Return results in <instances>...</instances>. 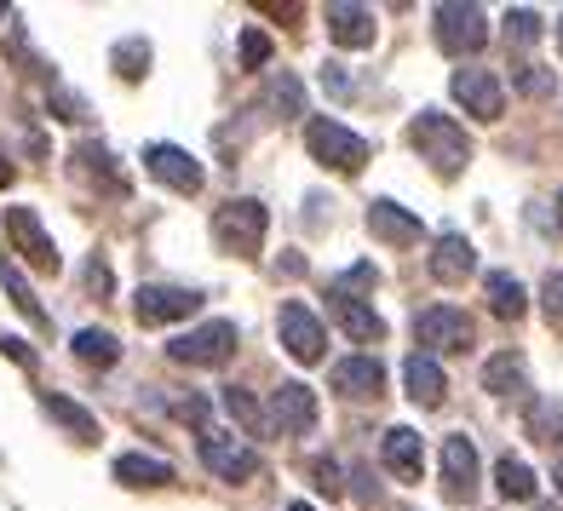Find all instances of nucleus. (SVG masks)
<instances>
[{
    "mask_svg": "<svg viewBox=\"0 0 563 511\" xmlns=\"http://www.w3.org/2000/svg\"><path fill=\"white\" fill-rule=\"evenodd\" d=\"M408 144L420 149V162H431V173L438 178H460L472 162V138H466V126H460L454 115L443 110H420L415 121H408Z\"/></svg>",
    "mask_w": 563,
    "mask_h": 511,
    "instance_id": "1",
    "label": "nucleus"
},
{
    "mask_svg": "<svg viewBox=\"0 0 563 511\" xmlns=\"http://www.w3.org/2000/svg\"><path fill=\"white\" fill-rule=\"evenodd\" d=\"M265 230H271V213H265V201H253V196H236L213 213V242L224 253H236V259H260Z\"/></svg>",
    "mask_w": 563,
    "mask_h": 511,
    "instance_id": "2",
    "label": "nucleus"
},
{
    "mask_svg": "<svg viewBox=\"0 0 563 511\" xmlns=\"http://www.w3.org/2000/svg\"><path fill=\"white\" fill-rule=\"evenodd\" d=\"M305 149H311L322 167H334V173H363L368 167V138L351 133V126H340V121H328V115L305 121Z\"/></svg>",
    "mask_w": 563,
    "mask_h": 511,
    "instance_id": "3",
    "label": "nucleus"
},
{
    "mask_svg": "<svg viewBox=\"0 0 563 511\" xmlns=\"http://www.w3.org/2000/svg\"><path fill=\"white\" fill-rule=\"evenodd\" d=\"M236 345H242L236 322H201V327H190V334L167 340V356L178 368H224L230 356H236Z\"/></svg>",
    "mask_w": 563,
    "mask_h": 511,
    "instance_id": "4",
    "label": "nucleus"
},
{
    "mask_svg": "<svg viewBox=\"0 0 563 511\" xmlns=\"http://www.w3.org/2000/svg\"><path fill=\"white\" fill-rule=\"evenodd\" d=\"M431 23H438V46L449 58L483 53V41H489V18H483V7H466V0H443Z\"/></svg>",
    "mask_w": 563,
    "mask_h": 511,
    "instance_id": "5",
    "label": "nucleus"
},
{
    "mask_svg": "<svg viewBox=\"0 0 563 511\" xmlns=\"http://www.w3.org/2000/svg\"><path fill=\"white\" fill-rule=\"evenodd\" d=\"M196 448H201V466H208L219 482H253L260 477V454H253L247 443H236L230 431H219V425H201L196 431Z\"/></svg>",
    "mask_w": 563,
    "mask_h": 511,
    "instance_id": "6",
    "label": "nucleus"
},
{
    "mask_svg": "<svg viewBox=\"0 0 563 511\" xmlns=\"http://www.w3.org/2000/svg\"><path fill=\"white\" fill-rule=\"evenodd\" d=\"M317 391L305 386V379H282V386L271 391V408H265V425L282 431V437H311L317 431Z\"/></svg>",
    "mask_w": 563,
    "mask_h": 511,
    "instance_id": "7",
    "label": "nucleus"
},
{
    "mask_svg": "<svg viewBox=\"0 0 563 511\" xmlns=\"http://www.w3.org/2000/svg\"><path fill=\"white\" fill-rule=\"evenodd\" d=\"M7 242L30 259L41 276H58L64 270V259H58V242L46 236V224H41V213L35 208H7Z\"/></svg>",
    "mask_w": 563,
    "mask_h": 511,
    "instance_id": "8",
    "label": "nucleus"
},
{
    "mask_svg": "<svg viewBox=\"0 0 563 511\" xmlns=\"http://www.w3.org/2000/svg\"><path fill=\"white\" fill-rule=\"evenodd\" d=\"M415 340L426 345V356H438V351H466L477 340V327L466 311H454V304H431V311L415 316Z\"/></svg>",
    "mask_w": 563,
    "mask_h": 511,
    "instance_id": "9",
    "label": "nucleus"
},
{
    "mask_svg": "<svg viewBox=\"0 0 563 511\" xmlns=\"http://www.w3.org/2000/svg\"><path fill=\"white\" fill-rule=\"evenodd\" d=\"M276 334H282V351L294 356V363H322L328 356V327L305 311V304H282V316H276Z\"/></svg>",
    "mask_w": 563,
    "mask_h": 511,
    "instance_id": "10",
    "label": "nucleus"
},
{
    "mask_svg": "<svg viewBox=\"0 0 563 511\" xmlns=\"http://www.w3.org/2000/svg\"><path fill=\"white\" fill-rule=\"evenodd\" d=\"M144 173L156 178V185L178 190V196H196L201 185H208L201 162L190 156V149H178V144H150V149H144Z\"/></svg>",
    "mask_w": 563,
    "mask_h": 511,
    "instance_id": "11",
    "label": "nucleus"
},
{
    "mask_svg": "<svg viewBox=\"0 0 563 511\" xmlns=\"http://www.w3.org/2000/svg\"><path fill=\"white\" fill-rule=\"evenodd\" d=\"M201 311V293L196 288H162V282H150L133 293V316L144 327H167V322H185Z\"/></svg>",
    "mask_w": 563,
    "mask_h": 511,
    "instance_id": "12",
    "label": "nucleus"
},
{
    "mask_svg": "<svg viewBox=\"0 0 563 511\" xmlns=\"http://www.w3.org/2000/svg\"><path fill=\"white\" fill-rule=\"evenodd\" d=\"M449 92H454L460 104H466V115H477V121H500V115H506V87H500L495 69H454Z\"/></svg>",
    "mask_w": 563,
    "mask_h": 511,
    "instance_id": "13",
    "label": "nucleus"
},
{
    "mask_svg": "<svg viewBox=\"0 0 563 511\" xmlns=\"http://www.w3.org/2000/svg\"><path fill=\"white\" fill-rule=\"evenodd\" d=\"M477 495V448L466 431H454V437H443V500L466 506Z\"/></svg>",
    "mask_w": 563,
    "mask_h": 511,
    "instance_id": "14",
    "label": "nucleus"
},
{
    "mask_svg": "<svg viewBox=\"0 0 563 511\" xmlns=\"http://www.w3.org/2000/svg\"><path fill=\"white\" fill-rule=\"evenodd\" d=\"M69 173L81 178V185H92V190H104V196H126V173L115 167V156L104 144H75L69 149Z\"/></svg>",
    "mask_w": 563,
    "mask_h": 511,
    "instance_id": "15",
    "label": "nucleus"
},
{
    "mask_svg": "<svg viewBox=\"0 0 563 511\" xmlns=\"http://www.w3.org/2000/svg\"><path fill=\"white\" fill-rule=\"evenodd\" d=\"M328 316H334L345 327V340H356V345H379V340H386V322H379L374 304H363L356 293L328 288Z\"/></svg>",
    "mask_w": 563,
    "mask_h": 511,
    "instance_id": "16",
    "label": "nucleus"
},
{
    "mask_svg": "<svg viewBox=\"0 0 563 511\" xmlns=\"http://www.w3.org/2000/svg\"><path fill=\"white\" fill-rule=\"evenodd\" d=\"M379 459H386V471H391L397 482H420V471H426L420 431H415V425H391L386 443H379Z\"/></svg>",
    "mask_w": 563,
    "mask_h": 511,
    "instance_id": "17",
    "label": "nucleus"
},
{
    "mask_svg": "<svg viewBox=\"0 0 563 511\" xmlns=\"http://www.w3.org/2000/svg\"><path fill=\"white\" fill-rule=\"evenodd\" d=\"M328 386L351 402H368V397L386 391V368H379L374 356H345V363H334V374H328Z\"/></svg>",
    "mask_w": 563,
    "mask_h": 511,
    "instance_id": "18",
    "label": "nucleus"
},
{
    "mask_svg": "<svg viewBox=\"0 0 563 511\" xmlns=\"http://www.w3.org/2000/svg\"><path fill=\"white\" fill-rule=\"evenodd\" d=\"M402 386H408V397H415L420 408H443V397H449V374H443L438 356L415 351V356L402 363Z\"/></svg>",
    "mask_w": 563,
    "mask_h": 511,
    "instance_id": "19",
    "label": "nucleus"
},
{
    "mask_svg": "<svg viewBox=\"0 0 563 511\" xmlns=\"http://www.w3.org/2000/svg\"><path fill=\"white\" fill-rule=\"evenodd\" d=\"M472 270H477V247H472L466 236H460V230L438 236V247H431V276H438L443 288H460Z\"/></svg>",
    "mask_w": 563,
    "mask_h": 511,
    "instance_id": "20",
    "label": "nucleus"
},
{
    "mask_svg": "<svg viewBox=\"0 0 563 511\" xmlns=\"http://www.w3.org/2000/svg\"><path fill=\"white\" fill-rule=\"evenodd\" d=\"M374 12L368 7H356V0H334L328 7V35H334L340 46H351V53H363V46H374Z\"/></svg>",
    "mask_w": 563,
    "mask_h": 511,
    "instance_id": "21",
    "label": "nucleus"
},
{
    "mask_svg": "<svg viewBox=\"0 0 563 511\" xmlns=\"http://www.w3.org/2000/svg\"><path fill=\"white\" fill-rule=\"evenodd\" d=\"M368 230H374V242H386V247H415L420 242V219L397 208V201H368Z\"/></svg>",
    "mask_w": 563,
    "mask_h": 511,
    "instance_id": "22",
    "label": "nucleus"
},
{
    "mask_svg": "<svg viewBox=\"0 0 563 511\" xmlns=\"http://www.w3.org/2000/svg\"><path fill=\"white\" fill-rule=\"evenodd\" d=\"M41 414L53 420V425H64L69 437H75V443H87V448H92L98 437H104V431H98V420L87 414V408H81V402H69V397H58V391H46V397H41Z\"/></svg>",
    "mask_w": 563,
    "mask_h": 511,
    "instance_id": "23",
    "label": "nucleus"
},
{
    "mask_svg": "<svg viewBox=\"0 0 563 511\" xmlns=\"http://www.w3.org/2000/svg\"><path fill=\"white\" fill-rule=\"evenodd\" d=\"M483 293H489V311L500 322H518L529 311V293H523V282L511 270H489V276H483Z\"/></svg>",
    "mask_w": 563,
    "mask_h": 511,
    "instance_id": "24",
    "label": "nucleus"
},
{
    "mask_svg": "<svg viewBox=\"0 0 563 511\" xmlns=\"http://www.w3.org/2000/svg\"><path fill=\"white\" fill-rule=\"evenodd\" d=\"M115 482H126V489H167L173 466L156 459V454H121L115 459Z\"/></svg>",
    "mask_w": 563,
    "mask_h": 511,
    "instance_id": "25",
    "label": "nucleus"
},
{
    "mask_svg": "<svg viewBox=\"0 0 563 511\" xmlns=\"http://www.w3.org/2000/svg\"><path fill=\"white\" fill-rule=\"evenodd\" d=\"M483 386H489L495 397H523L529 391V368H523V356L518 351H500L483 363Z\"/></svg>",
    "mask_w": 563,
    "mask_h": 511,
    "instance_id": "26",
    "label": "nucleus"
},
{
    "mask_svg": "<svg viewBox=\"0 0 563 511\" xmlns=\"http://www.w3.org/2000/svg\"><path fill=\"white\" fill-rule=\"evenodd\" d=\"M0 288H7V299L18 304V316H30V327H41V334L53 327V316H46V304L35 299V288L23 282V270H18L12 259H0Z\"/></svg>",
    "mask_w": 563,
    "mask_h": 511,
    "instance_id": "27",
    "label": "nucleus"
},
{
    "mask_svg": "<svg viewBox=\"0 0 563 511\" xmlns=\"http://www.w3.org/2000/svg\"><path fill=\"white\" fill-rule=\"evenodd\" d=\"M69 345H75V356H81L87 368H115V363H121V340L104 334V327H81Z\"/></svg>",
    "mask_w": 563,
    "mask_h": 511,
    "instance_id": "28",
    "label": "nucleus"
},
{
    "mask_svg": "<svg viewBox=\"0 0 563 511\" xmlns=\"http://www.w3.org/2000/svg\"><path fill=\"white\" fill-rule=\"evenodd\" d=\"M523 431H529L534 443H547V448H563V402L541 397V402L529 408V425Z\"/></svg>",
    "mask_w": 563,
    "mask_h": 511,
    "instance_id": "29",
    "label": "nucleus"
},
{
    "mask_svg": "<svg viewBox=\"0 0 563 511\" xmlns=\"http://www.w3.org/2000/svg\"><path fill=\"white\" fill-rule=\"evenodd\" d=\"M495 489H500V500H534V489H541V482H534V471L523 466V459H500L495 466Z\"/></svg>",
    "mask_w": 563,
    "mask_h": 511,
    "instance_id": "30",
    "label": "nucleus"
},
{
    "mask_svg": "<svg viewBox=\"0 0 563 511\" xmlns=\"http://www.w3.org/2000/svg\"><path fill=\"white\" fill-rule=\"evenodd\" d=\"M224 414L236 420V425L247 431V437H265V431H271V425H265V408L253 402L242 386H224Z\"/></svg>",
    "mask_w": 563,
    "mask_h": 511,
    "instance_id": "31",
    "label": "nucleus"
},
{
    "mask_svg": "<svg viewBox=\"0 0 563 511\" xmlns=\"http://www.w3.org/2000/svg\"><path fill=\"white\" fill-rule=\"evenodd\" d=\"M144 69H150V41H121L115 46V75H121V81H144Z\"/></svg>",
    "mask_w": 563,
    "mask_h": 511,
    "instance_id": "32",
    "label": "nucleus"
},
{
    "mask_svg": "<svg viewBox=\"0 0 563 511\" xmlns=\"http://www.w3.org/2000/svg\"><path fill=\"white\" fill-rule=\"evenodd\" d=\"M305 471H311V482H317V489H322L328 500H340V495H345V482H340V477H345V471H340V459L317 454V459H311V466H305Z\"/></svg>",
    "mask_w": 563,
    "mask_h": 511,
    "instance_id": "33",
    "label": "nucleus"
},
{
    "mask_svg": "<svg viewBox=\"0 0 563 511\" xmlns=\"http://www.w3.org/2000/svg\"><path fill=\"white\" fill-rule=\"evenodd\" d=\"M506 41H518V46H534V41H541V12H529V7L506 12Z\"/></svg>",
    "mask_w": 563,
    "mask_h": 511,
    "instance_id": "34",
    "label": "nucleus"
},
{
    "mask_svg": "<svg viewBox=\"0 0 563 511\" xmlns=\"http://www.w3.org/2000/svg\"><path fill=\"white\" fill-rule=\"evenodd\" d=\"M541 311L552 327H563V270H552L547 282H541Z\"/></svg>",
    "mask_w": 563,
    "mask_h": 511,
    "instance_id": "35",
    "label": "nucleus"
},
{
    "mask_svg": "<svg viewBox=\"0 0 563 511\" xmlns=\"http://www.w3.org/2000/svg\"><path fill=\"white\" fill-rule=\"evenodd\" d=\"M271 104H276V110H288V115H305V92H299L294 75H282V81L271 87Z\"/></svg>",
    "mask_w": 563,
    "mask_h": 511,
    "instance_id": "36",
    "label": "nucleus"
},
{
    "mask_svg": "<svg viewBox=\"0 0 563 511\" xmlns=\"http://www.w3.org/2000/svg\"><path fill=\"white\" fill-rule=\"evenodd\" d=\"M265 64H271V41L260 30H247L242 35V69H265Z\"/></svg>",
    "mask_w": 563,
    "mask_h": 511,
    "instance_id": "37",
    "label": "nucleus"
},
{
    "mask_svg": "<svg viewBox=\"0 0 563 511\" xmlns=\"http://www.w3.org/2000/svg\"><path fill=\"white\" fill-rule=\"evenodd\" d=\"M518 87H523L529 98H552V92H558V75H552V69H518Z\"/></svg>",
    "mask_w": 563,
    "mask_h": 511,
    "instance_id": "38",
    "label": "nucleus"
},
{
    "mask_svg": "<svg viewBox=\"0 0 563 511\" xmlns=\"http://www.w3.org/2000/svg\"><path fill=\"white\" fill-rule=\"evenodd\" d=\"M53 110H58V121H87V104L75 92H64L58 81H53Z\"/></svg>",
    "mask_w": 563,
    "mask_h": 511,
    "instance_id": "39",
    "label": "nucleus"
},
{
    "mask_svg": "<svg viewBox=\"0 0 563 511\" xmlns=\"http://www.w3.org/2000/svg\"><path fill=\"white\" fill-rule=\"evenodd\" d=\"M379 282V270L374 265H351L345 276H340V293H356V288H374Z\"/></svg>",
    "mask_w": 563,
    "mask_h": 511,
    "instance_id": "40",
    "label": "nucleus"
},
{
    "mask_svg": "<svg viewBox=\"0 0 563 511\" xmlns=\"http://www.w3.org/2000/svg\"><path fill=\"white\" fill-rule=\"evenodd\" d=\"M322 87L334 92V98H345V92H351V75H345V64H322Z\"/></svg>",
    "mask_w": 563,
    "mask_h": 511,
    "instance_id": "41",
    "label": "nucleus"
},
{
    "mask_svg": "<svg viewBox=\"0 0 563 511\" xmlns=\"http://www.w3.org/2000/svg\"><path fill=\"white\" fill-rule=\"evenodd\" d=\"M87 288H92L98 299H110V265H104V259H92V265H87Z\"/></svg>",
    "mask_w": 563,
    "mask_h": 511,
    "instance_id": "42",
    "label": "nucleus"
},
{
    "mask_svg": "<svg viewBox=\"0 0 563 511\" xmlns=\"http://www.w3.org/2000/svg\"><path fill=\"white\" fill-rule=\"evenodd\" d=\"M0 351H7V356H12L18 368H35V351L23 345V340H12V334H7V340H0Z\"/></svg>",
    "mask_w": 563,
    "mask_h": 511,
    "instance_id": "43",
    "label": "nucleus"
},
{
    "mask_svg": "<svg viewBox=\"0 0 563 511\" xmlns=\"http://www.w3.org/2000/svg\"><path fill=\"white\" fill-rule=\"evenodd\" d=\"M12 178H18V167L7 162V149H0V185H12Z\"/></svg>",
    "mask_w": 563,
    "mask_h": 511,
    "instance_id": "44",
    "label": "nucleus"
},
{
    "mask_svg": "<svg viewBox=\"0 0 563 511\" xmlns=\"http://www.w3.org/2000/svg\"><path fill=\"white\" fill-rule=\"evenodd\" d=\"M558 230H563V190H558Z\"/></svg>",
    "mask_w": 563,
    "mask_h": 511,
    "instance_id": "45",
    "label": "nucleus"
},
{
    "mask_svg": "<svg viewBox=\"0 0 563 511\" xmlns=\"http://www.w3.org/2000/svg\"><path fill=\"white\" fill-rule=\"evenodd\" d=\"M288 511H317V506H305V500H294V506H288Z\"/></svg>",
    "mask_w": 563,
    "mask_h": 511,
    "instance_id": "46",
    "label": "nucleus"
},
{
    "mask_svg": "<svg viewBox=\"0 0 563 511\" xmlns=\"http://www.w3.org/2000/svg\"><path fill=\"white\" fill-rule=\"evenodd\" d=\"M558 53H563V18H558Z\"/></svg>",
    "mask_w": 563,
    "mask_h": 511,
    "instance_id": "47",
    "label": "nucleus"
},
{
    "mask_svg": "<svg viewBox=\"0 0 563 511\" xmlns=\"http://www.w3.org/2000/svg\"><path fill=\"white\" fill-rule=\"evenodd\" d=\"M558 489H563V454H558Z\"/></svg>",
    "mask_w": 563,
    "mask_h": 511,
    "instance_id": "48",
    "label": "nucleus"
},
{
    "mask_svg": "<svg viewBox=\"0 0 563 511\" xmlns=\"http://www.w3.org/2000/svg\"><path fill=\"white\" fill-rule=\"evenodd\" d=\"M534 511H563V506H534Z\"/></svg>",
    "mask_w": 563,
    "mask_h": 511,
    "instance_id": "49",
    "label": "nucleus"
},
{
    "mask_svg": "<svg viewBox=\"0 0 563 511\" xmlns=\"http://www.w3.org/2000/svg\"><path fill=\"white\" fill-rule=\"evenodd\" d=\"M0 18H12V7H0Z\"/></svg>",
    "mask_w": 563,
    "mask_h": 511,
    "instance_id": "50",
    "label": "nucleus"
}]
</instances>
